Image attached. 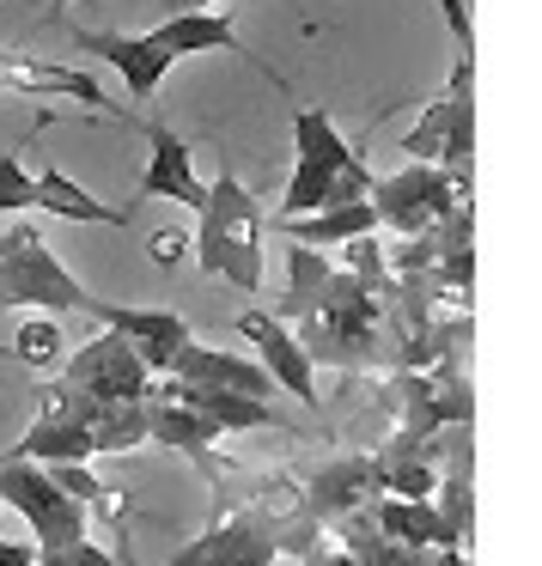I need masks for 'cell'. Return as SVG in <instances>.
Returning a JSON list of instances; mask_svg holds the SVG:
<instances>
[{
    "label": "cell",
    "mask_w": 542,
    "mask_h": 566,
    "mask_svg": "<svg viewBox=\"0 0 542 566\" xmlns=\"http://www.w3.org/2000/svg\"><path fill=\"white\" fill-rule=\"evenodd\" d=\"M50 481L67 493V500L86 505V512L104 500V475H92V463H50Z\"/></svg>",
    "instance_id": "cell-26"
},
{
    "label": "cell",
    "mask_w": 542,
    "mask_h": 566,
    "mask_svg": "<svg viewBox=\"0 0 542 566\" xmlns=\"http://www.w3.org/2000/svg\"><path fill=\"white\" fill-rule=\"evenodd\" d=\"M165 378H177V384H201V390L257 396V402H269V396H274V378L257 366V359L226 354V347H201V342H189L184 354L171 359V371H165Z\"/></svg>",
    "instance_id": "cell-15"
},
{
    "label": "cell",
    "mask_w": 542,
    "mask_h": 566,
    "mask_svg": "<svg viewBox=\"0 0 542 566\" xmlns=\"http://www.w3.org/2000/svg\"><path fill=\"white\" fill-rule=\"evenodd\" d=\"M67 566H123V560H116V554L111 548H98V542H80V548H67Z\"/></svg>",
    "instance_id": "cell-28"
},
{
    "label": "cell",
    "mask_w": 542,
    "mask_h": 566,
    "mask_svg": "<svg viewBox=\"0 0 542 566\" xmlns=\"http://www.w3.org/2000/svg\"><path fill=\"white\" fill-rule=\"evenodd\" d=\"M366 189H372V165L347 147V135L330 123V111H317V104L293 111V177L281 189L274 220H305L317 208H347V201H366Z\"/></svg>",
    "instance_id": "cell-1"
},
{
    "label": "cell",
    "mask_w": 542,
    "mask_h": 566,
    "mask_svg": "<svg viewBox=\"0 0 542 566\" xmlns=\"http://www.w3.org/2000/svg\"><path fill=\"white\" fill-rule=\"evenodd\" d=\"M232 329L244 335L250 347H257V366L269 371V378L281 384L286 396H299V408H317V402H323V396H317V371H311L299 335L286 329V317H274V311H262V305H244Z\"/></svg>",
    "instance_id": "cell-10"
},
{
    "label": "cell",
    "mask_w": 542,
    "mask_h": 566,
    "mask_svg": "<svg viewBox=\"0 0 542 566\" xmlns=\"http://www.w3.org/2000/svg\"><path fill=\"white\" fill-rule=\"evenodd\" d=\"M38 566H67V554H38Z\"/></svg>",
    "instance_id": "cell-32"
},
{
    "label": "cell",
    "mask_w": 542,
    "mask_h": 566,
    "mask_svg": "<svg viewBox=\"0 0 542 566\" xmlns=\"http://www.w3.org/2000/svg\"><path fill=\"white\" fill-rule=\"evenodd\" d=\"M378 232L390 238H415L427 226H439L445 213L469 208V171H439V165H403L390 177H372L366 189Z\"/></svg>",
    "instance_id": "cell-5"
},
{
    "label": "cell",
    "mask_w": 542,
    "mask_h": 566,
    "mask_svg": "<svg viewBox=\"0 0 542 566\" xmlns=\"http://www.w3.org/2000/svg\"><path fill=\"white\" fill-rule=\"evenodd\" d=\"M147 256H153V262H184V256H189V244H184L177 232H159V238L147 244Z\"/></svg>",
    "instance_id": "cell-29"
},
{
    "label": "cell",
    "mask_w": 542,
    "mask_h": 566,
    "mask_svg": "<svg viewBox=\"0 0 542 566\" xmlns=\"http://www.w3.org/2000/svg\"><path fill=\"white\" fill-rule=\"evenodd\" d=\"M439 13H445V31H451L457 55H469V62H476V31H469V7H463V0H439Z\"/></svg>",
    "instance_id": "cell-27"
},
{
    "label": "cell",
    "mask_w": 542,
    "mask_h": 566,
    "mask_svg": "<svg viewBox=\"0 0 542 566\" xmlns=\"http://www.w3.org/2000/svg\"><path fill=\"white\" fill-rule=\"evenodd\" d=\"M147 396H165V402L189 408V415H201L213 432H250V427H293V420H281L269 402H257V396H232V390H201V384H177V378H153Z\"/></svg>",
    "instance_id": "cell-14"
},
{
    "label": "cell",
    "mask_w": 542,
    "mask_h": 566,
    "mask_svg": "<svg viewBox=\"0 0 542 566\" xmlns=\"http://www.w3.org/2000/svg\"><path fill=\"white\" fill-rule=\"evenodd\" d=\"M13 359L31 371H55V359H62V323L55 317H38L25 323V329L13 335Z\"/></svg>",
    "instance_id": "cell-24"
},
{
    "label": "cell",
    "mask_w": 542,
    "mask_h": 566,
    "mask_svg": "<svg viewBox=\"0 0 542 566\" xmlns=\"http://www.w3.org/2000/svg\"><path fill=\"white\" fill-rule=\"evenodd\" d=\"M74 43L86 55H98L104 67H111L116 80L128 86V98L147 104L153 92L165 86V74H171V55L159 50V38L153 31H111V25H80Z\"/></svg>",
    "instance_id": "cell-11"
},
{
    "label": "cell",
    "mask_w": 542,
    "mask_h": 566,
    "mask_svg": "<svg viewBox=\"0 0 542 566\" xmlns=\"http://www.w3.org/2000/svg\"><path fill=\"white\" fill-rule=\"evenodd\" d=\"M0 311H38V317L92 311V293L67 274V262L25 220L19 226L0 220Z\"/></svg>",
    "instance_id": "cell-4"
},
{
    "label": "cell",
    "mask_w": 542,
    "mask_h": 566,
    "mask_svg": "<svg viewBox=\"0 0 542 566\" xmlns=\"http://www.w3.org/2000/svg\"><path fill=\"white\" fill-rule=\"evenodd\" d=\"M147 444V402H111L92 427V451L98 457H123Z\"/></svg>",
    "instance_id": "cell-23"
},
{
    "label": "cell",
    "mask_w": 542,
    "mask_h": 566,
    "mask_svg": "<svg viewBox=\"0 0 542 566\" xmlns=\"http://www.w3.org/2000/svg\"><path fill=\"white\" fill-rule=\"evenodd\" d=\"M0 505H13L38 536V554H67L86 542V505L67 500L43 463H0Z\"/></svg>",
    "instance_id": "cell-7"
},
{
    "label": "cell",
    "mask_w": 542,
    "mask_h": 566,
    "mask_svg": "<svg viewBox=\"0 0 542 566\" xmlns=\"http://www.w3.org/2000/svg\"><path fill=\"white\" fill-rule=\"evenodd\" d=\"M330 286H335L330 250L293 244V250H286V293H281V311H274V317H299V323H305L311 311L330 298Z\"/></svg>",
    "instance_id": "cell-22"
},
{
    "label": "cell",
    "mask_w": 542,
    "mask_h": 566,
    "mask_svg": "<svg viewBox=\"0 0 542 566\" xmlns=\"http://www.w3.org/2000/svg\"><path fill=\"white\" fill-rule=\"evenodd\" d=\"M55 378L86 390V396H98V402H147V390H153V371L140 366V354L116 329H104V335H92L86 347H74V354L55 366Z\"/></svg>",
    "instance_id": "cell-8"
},
{
    "label": "cell",
    "mask_w": 542,
    "mask_h": 566,
    "mask_svg": "<svg viewBox=\"0 0 542 566\" xmlns=\"http://www.w3.org/2000/svg\"><path fill=\"white\" fill-rule=\"evenodd\" d=\"M31 213V171L19 165V153H0V220H25Z\"/></svg>",
    "instance_id": "cell-25"
},
{
    "label": "cell",
    "mask_w": 542,
    "mask_h": 566,
    "mask_svg": "<svg viewBox=\"0 0 542 566\" xmlns=\"http://www.w3.org/2000/svg\"><path fill=\"white\" fill-rule=\"evenodd\" d=\"M378 500V481H372V451H347V457H330L323 469H311L305 481L293 488V505L311 517L317 530L342 524V517L366 512Z\"/></svg>",
    "instance_id": "cell-9"
},
{
    "label": "cell",
    "mask_w": 542,
    "mask_h": 566,
    "mask_svg": "<svg viewBox=\"0 0 542 566\" xmlns=\"http://www.w3.org/2000/svg\"><path fill=\"white\" fill-rule=\"evenodd\" d=\"M147 444H165V451H177V457H189V463H201L208 475H220V432L208 427L201 415H189V408H177V402H165V396H147Z\"/></svg>",
    "instance_id": "cell-17"
},
{
    "label": "cell",
    "mask_w": 542,
    "mask_h": 566,
    "mask_svg": "<svg viewBox=\"0 0 542 566\" xmlns=\"http://www.w3.org/2000/svg\"><path fill=\"white\" fill-rule=\"evenodd\" d=\"M0 92H38V98L62 92V98H80L86 111H111V104H104V86L86 80L80 67L31 62V55H13V50H0Z\"/></svg>",
    "instance_id": "cell-18"
},
{
    "label": "cell",
    "mask_w": 542,
    "mask_h": 566,
    "mask_svg": "<svg viewBox=\"0 0 542 566\" xmlns=\"http://www.w3.org/2000/svg\"><path fill=\"white\" fill-rule=\"evenodd\" d=\"M31 213H50L55 226H128V208H111L67 171H38L31 177Z\"/></svg>",
    "instance_id": "cell-16"
},
{
    "label": "cell",
    "mask_w": 542,
    "mask_h": 566,
    "mask_svg": "<svg viewBox=\"0 0 542 566\" xmlns=\"http://www.w3.org/2000/svg\"><path fill=\"white\" fill-rule=\"evenodd\" d=\"M153 38H159V50L171 62L177 55H208V50L244 55V43L232 31V13H213V7H201V13H165V25H153Z\"/></svg>",
    "instance_id": "cell-20"
},
{
    "label": "cell",
    "mask_w": 542,
    "mask_h": 566,
    "mask_svg": "<svg viewBox=\"0 0 542 566\" xmlns=\"http://www.w3.org/2000/svg\"><path fill=\"white\" fill-rule=\"evenodd\" d=\"M0 566H38V542H7L0 536Z\"/></svg>",
    "instance_id": "cell-30"
},
{
    "label": "cell",
    "mask_w": 542,
    "mask_h": 566,
    "mask_svg": "<svg viewBox=\"0 0 542 566\" xmlns=\"http://www.w3.org/2000/svg\"><path fill=\"white\" fill-rule=\"evenodd\" d=\"M403 153H408V165L469 171V153H476V62L469 55H457L445 98H432L420 111V123L403 135Z\"/></svg>",
    "instance_id": "cell-6"
},
{
    "label": "cell",
    "mask_w": 542,
    "mask_h": 566,
    "mask_svg": "<svg viewBox=\"0 0 542 566\" xmlns=\"http://www.w3.org/2000/svg\"><path fill=\"white\" fill-rule=\"evenodd\" d=\"M86 317H98L104 329L123 335L153 378H165V371H171V359L196 342V335H189V323L177 317V311H153V305H111V298H92Z\"/></svg>",
    "instance_id": "cell-12"
},
{
    "label": "cell",
    "mask_w": 542,
    "mask_h": 566,
    "mask_svg": "<svg viewBox=\"0 0 542 566\" xmlns=\"http://www.w3.org/2000/svg\"><path fill=\"white\" fill-rule=\"evenodd\" d=\"M0 463H98V451H92V432L74 427V420H55V415H38L25 432H19L7 451H0Z\"/></svg>",
    "instance_id": "cell-19"
},
{
    "label": "cell",
    "mask_w": 542,
    "mask_h": 566,
    "mask_svg": "<svg viewBox=\"0 0 542 566\" xmlns=\"http://www.w3.org/2000/svg\"><path fill=\"white\" fill-rule=\"evenodd\" d=\"M274 232H286L293 244H311V250H342L354 238L378 232V213H372V201H347V208H317L305 220H274Z\"/></svg>",
    "instance_id": "cell-21"
},
{
    "label": "cell",
    "mask_w": 542,
    "mask_h": 566,
    "mask_svg": "<svg viewBox=\"0 0 542 566\" xmlns=\"http://www.w3.org/2000/svg\"><path fill=\"white\" fill-rule=\"evenodd\" d=\"M262 232H269V213L262 201L238 184L232 171H213L208 201H201V232L189 244V262L213 281L238 286V293H257L262 286Z\"/></svg>",
    "instance_id": "cell-3"
},
{
    "label": "cell",
    "mask_w": 542,
    "mask_h": 566,
    "mask_svg": "<svg viewBox=\"0 0 542 566\" xmlns=\"http://www.w3.org/2000/svg\"><path fill=\"white\" fill-rule=\"evenodd\" d=\"M323 542V530L299 512L293 500L286 505H244V512H226L213 530H201L196 542L171 554V566H274L281 554H299L305 560L311 548Z\"/></svg>",
    "instance_id": "cell-2"
},
{
    "label": "cell",
    "mask_w": 542,
    "mask_h": 566,
    "mask_svg": "<svg viewBox=\"0 0 542 566\" xmlns=\"http://www.w3.org/2000/svg\"><path fill=\"white\" fill-rule=\"evenodd\" d=\"M201 7H213V0H165V13H201Z\"/></svg>",
    "instance_id": "cell-31"
},
{
    "label": "cell",
    "mask_w": 542,
    "mask_h": 566,
    "mask_svg": "<svg viewBox=\"0 0 542 566\" xmlns=\"http://www.w3.org/2000/svg\"><path fill=\"white\" fill-rule=\"evenodd\" d=\"M62 7H74V0H55V13H62Z\"/></svg>",
    "instance_id": "cell-33"
},
{
    "label": "cell",
    "mask_w": 542,
    "mask_h": 566,
    "mask_svg": "<svg viewBox=\"0 0 542 566\" xmlns=\"http://www.w3.org/2000/svg\"><path fill=\"white\" fill-rule=\"evenodd\" d=\"M147 177H140V196L153 201H171V208H189L201 213V201H208V184L196 177V153H189V140L177 135V128H147Z\"/></svg>",
    "instance_id": "cell-13"
}]
</instances>
